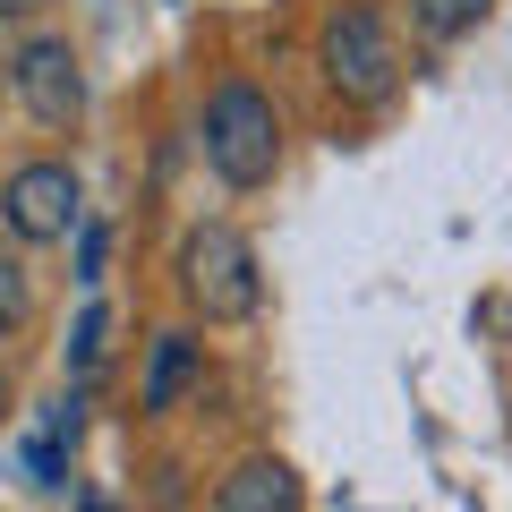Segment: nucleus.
<instances>
[{
	"label": "nucleus",
	"mask_w": 512,
	"mask_h": 512,
	"mask_svg": "<svg viewBox=\"0 0 512 512\" xmlns=\"http://www.w3.org/2000/svg\"><path fill=\"white\" fill-rule=\"evenodd\" d=\"M205 163H214L231 188H265L274 180L282 171V111H274V94H256L248 77L214 86V103H205Z\"/></svg>",
	"instance_id": "1"
},
{
	"label": "nucleus",
	"mask_w": 512,
	"mask_h": 512,
	"mask_svg": "<svg viewBox=\"0 0 512 512\" xmlns=\"http://www.w3.org/2000/svg\"><path fill=\"white\" fill-rule=\"evenodd\" d=\"M325 77L342 103H384V94L402 86V52H393V26L367 9V0H350V9H333L325 18Z\"/></svg>",
	"instance_id": "2"
},
{
	"label": "nucleus",
	"mask_w": 512,
	"mask_h": 512,
	"mask_svg": "<svg viewBox=\"0 0 512 512\" xmlns=\"http://www.w3.org/2000/svg\"><path fill=\"white\" fill-rule=\"evenodd\" d=\"M180 291L197 299L214 325H231V316H256V248L231 231V222H205V231H188L180 248Z\"/></svg>",
	"instance_id": "3"
},
{
	"label": "nucleus",
	"mask_w": 512,
	"mask_h": 512,
	"mask_svg": "<svg viewBox=\"0 0 512 512\" xmlns=\"http://www.w3.org/2000/svg\"><path fill=\"white\" fill-rule=\"evenodd\" d=\"M77 214H86V197H77V171L69 163H18L9 188H0V222H9V239H26V248L69 239Z\"/></svg>",
	"instance_id": "4"
},
{
	"label": "nucleus",
	"mask_w": 512,
	"mask_h": 512,
	"mask_svg": "<svg viewBox=\"0 0 512 512\" xmlns=\"http://www.w3.org/2000/svg\"><path fill=\"white\" fill-rule=\"evenodd\" d=\"M9 86H18V103L35 111L43 128H77V111H86V69H77L69 35H35V43H18V60H9Z\"/></svg>",
	"instance_id": "5"
},
{
	"label": "nucleus",
	"mask_w": 512,
	"mask_h": 512,
	"mask_svg": "<svg viewBox=\"0 0 512 512\" xmlns=\"http://www.w3.org/2000/svg\"><path fill=\"white\" fill-rule=\"evenodd\" d=\"M214 512H299V478H291V461H274V453L239 461V470L214 487Z\"/></svg>",
	"instance_id": "6"
},
{
	"label": "nucleus",
	"mask_w": 512,
	"mask_h": 512,
	"mask_svg": "<svg viewBox=\"0 0 512 512\" xmlns=\"http://www.w3.org/2000/svg\"><path fill=\"white\" fill-rule=\"evenodd\" d=\"M188 376H197V342H188V333H154V350H146V393H137V402H146V410H171Z\"/></svg>",
	"instance_id": "7"
},
{
	"label": "nucleus",
	"mask_w": 512,
	"mask_h": 512,
	"mask_svg": "<svg viewBox=\"0 0 512 512\" xmlns=\"http://www.w3.org/2000/svg\"><path fill=\"white\" fill-rule=\"evenodd\" d=\"M410 18H419L427 43H453V35H470L487 18V0H410Z\"/></svg>",
	"instance_id": "8"
},
{
	"label": "nucleus",
	"mask_w": 512,
	"mask_h": 512,
	"mask_svg": "<svg viewBox=\"0 0 512 512\" xmlns=\"http://www.w3.org/2000/svg\"><path fill=\"white\" fill-rule=\"evenodd\" d=\"M26 308H35V282H26L18 256H0V333H18V325H26Z\"/></svg>",
	"instance_id": "9"
},
{
	"label": "nucleus",
	"mask_w": 512,
	"mask_h": 512,
	"mask_svg": "<svg viewBox=\"0 0 512 512\" xmlns=\"http://www.w3.org/2000/svg\"><path fill=\"white\" fill-rule=\"evenodd\" d=\"M69 359H77V376H86V367L103 359V308H86V316H77V342H69Z\"/></svg>",
	"instance_id": "10"
},
{
	"label": "nucleus",
	"mask_w": 512,
	"mask_h": 512,
	"mask_svg": "<svg viewBox=\"0 0 512 512\" xmlns=\"http://www.w3.org/2000/svg\"><path fill=\"white\" fill-rule=\"evenodd\" d=\"M94 274H103V231L77 239V282H94Z\"/></svg>",
	"instance_id": "11"
},
{
	"label": "nucleus",
	"mask_w": 512,
	"mask_h": 512,
	"mask_svg": "<svg viewBox=\"0 0 512 512\" xmlns=\"http://www.w3.org/2000/svg\"><path fill=\"white\" fill-rule=\"evenodd\" d=\"M77 512H120V504H111V495H77Z\"/></svg>",
	"instance_id": "12"
},
{
	"label": "nucleus",
	"mask_w": 512,
	"mask_h": 512,
	"mask_svg": "<svg viewBox=\"0 0 512 512\" xmlns=\"http://www.w3.org/2000/svg\"><path fill=\"white\" fill-rule=\"evenodd\" d=\"M0 9H35V0H0Z\"/></svg>",
	"instance_id": "13"
}]
</instances>
